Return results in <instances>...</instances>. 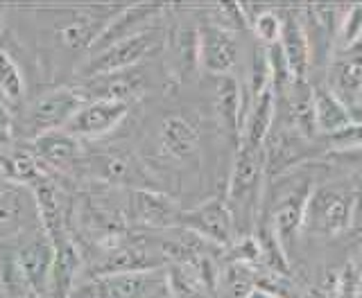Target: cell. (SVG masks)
Returning <instances> with one entry per match:
<instances>
[{
  "label": "cell",
  "instance_id": "obj_1",
  "mask_svg": "<svg viewBox=\"0 0 362 298\" xmlns=\"http://www.w3.org/2000/svg\"><path fill=\"white\" fill-rule=\"evenodd\" d=\"M124 5H77V7H45L52 16L50 28L45 32V48L48 56L45 64L57 59V52L62 56H79L93 48V43L111 18L122 11Z\"/></svg>",
  "mask_w": 362,
  "mask_h": 298
},
{
  "label": "cell",
  "instance_id": "obj_2",
  "mask_svg": "<svg viewBox=\"0 0 362 298\" xmlns=\"http://www.w3.org/2000/svg\"><path fill=\"white\" fill-rule=\"evenodd\" d=\"M358 190L339 183L313 186L305 201L303 231L322 237H333L349 231L358 222Z\"/></svg>",
  "mask_w": 362,
  "mask_h": 298
},
{
  "label": "cell",
  "instance_id": "obj_3",
  "mask_svg": "<svg viewBox=\"0 0 362 298\" xmlns=\"http://www.w3.org/2000/svg\"><path fill=\"white\" fill-rule=\"evenodd\" d=\"M165 39H168V32L152 25L139 34H134L129 39H122L105 50L86 56V59L77 66V75L82 79H90V77H100V75H109V73H118L134 66H141L147 56H152L154 52L165 48Z\"/></svg>",
  "mask_w": 362,
  "mask_h": 298
},
{
  "label": "cell",
  "instance_id": "obj_4",
  "mask_svg": "<svg viewBox=\"0 0 362 298\" xmlns=\"http://www.w3.org/2000/svg\"><path fill=\"white\" fill-rule=\"evenodd\" d=\"M84 102L86 100L77 86H54L45 93H39L23 109L25 111L23 116L25 136L34 141L43 133L64 129Z\"/></svg>",
  "mask_w": 362,
  "mask_h": 298
},
{
  "label": "cell",
  "instance_id": "obj_5",
  "mask_svg": "<svg viewBox=\"0 0 362 298\" xmlns=\"http://www.w3.org/2000/svg\"><path fill=\"white\" fill-rule=\"evenodd\" d=\"M71 298H173L168 287L165 269L111 273L95 276L73 290Z\"/></svg>",
  "mask_w": 362,
  "mask_h": 298
},
{
  "label": "cell",
  "instance_id": "obj_6",
  "mask_svg": "<svg viewBox=\"0 0 362 298\" xmlns=\"http://www.w3.org/2000/svg\"><path fill=\"white\" fill-rule=\"evenodd\" d=\"M181 228H188V231L220 249H229L238 237L235 217L229 203H226V197H215L204 201L197 208L184 210Z\"/></svg>",
  "mask_w": 362,
  "mask_h": 298
},
{
  "label": "cell",
  "instance_id": "obj_7",
  "mask_svg": "<svg viewBox=\"0 0 362 298\" xmlns=\"http://www.w3.org/2000/svg\"><path fill=\"white\" fill-rule=\"evenodd\" d=\"M84 169L109 186H139L136 190H145V186H150V174L143 163L132 152H122V149L84 152L82 172Z\"/></svg>",
  "mask_w": 362,
  "mask_h": 298
},
{
  "label": "cell",
  "instance_id": "obj_8",
  "mask_svg": "<svg viewBox=\"0 0 362 298\" xmlns=\"http://www.w3.org/2000/svg\"><path fill=\"white\" fill-rule=\"evenodd\" d=\"M77 88L84 100H109L132 105V102L141 100L150 88V71L141 64L127 68V71L82 79V84Z\"/></svg>",
  "mask_w": 362,
  "mask_h": 298
},
{
  "label": "cell",
  "instance_id": "obj_9",
  "mask_svg": "<svg viewBox=\"0 0 362 298\" xmlns=\"http://www.w3.org/2000/svg\"><path fill=\"white\" fill-rule=\"evenodd\" d=\"M240 56L235 32L218 20H199V66L213 77L231 75Z\"/></svg>",
  "mask_w": 362,
  "mask_h": 298
},
{
  "label": "cell",
  "instance_id": "obj_10",
  "mask_svg": "<svg viewBox=\"0 0 362 298\" xmlns=\"http://www.w3.org/2000/svg\"><path fill=\"white\" fill-rule=\"evenodd\" d=\"M127 116L129 105H122V102L86 100L64 127V131L75 136V138H102V136L118 129V124Z\"/></svg>",
  "mask_w": 362,
  "mask_h": 298
},
{
  "label": "cell",
  "instance_id": "obj_11",
  "mask_svg": "<svg viewBox=\"0 0 362 298\" xmlns=\"http://www.w3.org/2000/svg\"><path fill=\"white\" fill-rule=\"evenodd\" d=\"M281 11V52L286 56L288 68L292 79L297 82H308V73L313 68V48H310V39L308 32H305L303 18L299 9L292 7H283Z\"/></svg>",
  "mask_w": 362,
  "mask_h": 298
},
{
  "label": "cell",
  "instance_id": "obj_12",
  "mask_svg": "<svg viewBox=\"0 0 362 298\" xmlns=\"http://www.w3.org/2000/svg\"><path fill=\"white\" fill-rule=\"evenodd\" d=\"M313 186L310 183H299L297 188H290L283 197L276 201L274 213H272V233H274L279 246L290 254V249L297 242L299 233L303 231V213H305V201L310 197Z\"/></svg>",
  "mask_w": 362,
  "mask_h": 298
},
{
  "label": "cell",
  "instance_id": "obj_13",
  "mask_svg": "<svg viewBox=\"0 0 362 298\" xmlns=\"http://www.w3.org/2000/svg\"><path fill=\"white\" fill-rule=\"evenodd\" d=\"M326 86L346 107L362 100V43L331 54V61L326 66Z\"/></svg>",
  "mask_w": 362,
  "mask_h": 298
},
{
  "label": "cell",
  "instance_id": "obj_14",
  "mask_svg": "<svg viewBox=\"0 0 362 298\" xmlns=\"http://www.w3.org/2000/svg\"><path fill=\"white\" fill-rule=\"evenodd\" d=\"M158 147L170 158L181 163H195L199 158L202 133L186 113H168L158 122Z\"/></svg>",
  "mask_w": 362,
  "mask_h": 298
},
{
  "label": "cell",
  "instance_id": "obj_15",
  "mask_svg": "<svg viewBox=\"0 0 362 298\" xmlns=\"http://www.w3.org/2000/svg\"><path fill=\"white\" fill-rule=\"evenodd\" d=\"M32 152L37 154L39 163L54 167L59 174H79L84 165V149L79 145V138L64 129L34 138Z\"/></svg>",
  "mask_w": 362,
  "mask_h": 298
},
{
  "label": "cell",
  "instance_id": "obj_16",
  "mask_svg": "<svg viewBox=\"0 0 362 298\" xmlns=\"http://www.w3.org/2000/svg\"><path fill=\"white\" fill-rule=\"evenodd\" d=\"M165 11H168V7L158 5V3H152V5H124L122 11H118V14L111 18V23L105 28V32L98 37V41L93 43V48H90L88 56L109 48V45L118 43L122 39H129V37H134V34H139V32H143L147 28H152V20L156 16L165 14ZM84 59H86V56H84Z\"/></svg>",
  "mask_w": 362,
  "mask_h": 298
},
{
  "label": "cell",
  "instance_id": "obj_17",
  "mask_svg": "<svg viewBox=\"0 0 362 298\" xmlns=\"http://www.w3.org/2000/svg\"><path fill=\"white\" fill-rule=\"evenodd\" d=\"M132 215L141 226L154 228V231L179 228L184 220V210L175 203V199L152 188L132 192Z\"/></svg>",
  "mask_w": 362,
  "mask_h": 298
},
{
  "label": "cell",
  "instance_id": "obj_18",
  "mask_svg": "<svg viewBox=\"0 0 362 298\" xmlns=\"http://www.w3.org/2000/svg\"><path fill=\"white\" fill-rule=\"evenodd\" d=\"M168 52H170V68H173V77L177 82H188L195 77L199 66V23L197 25H186V23H177V25L168 32Z\"/></svg>",
  "mask_w": 362,
  "mask_h": 298
},
{
  "label": "cell",
  "instance_id": "obj_19",
  "mask_svg": "<svg viewBox=\"0 0 362 298\" xmlns=\"http://www.w3.org/2000/svg\"><path fill=\"white\" fill-rule=\"evenodd\" d=\"M54 258H57V251L48 233L37 235L21 249L18 262L28 278V285H32V292L43 294L48 290V285L52 282V273H54Z\"/></svg>",
  "mask_w": 362,
  "mask_h": 298
},
{
  "label": "cell",
  "instance_id": "obj_20",
  "mask_svg": "<svg viewBox=\"0 0 362 298\" xmlns=\"http://www.w3.org/2000/svg\"><path fill=\"white\" fill-rule=\"evenodd\" d=\"M213 111L218 113L222 129L231 136V141L240 143L245 111H243V90L240 82L233 75L215 77L213 86Z\"/></svg>",
  "mask_w": 362,
  "mask_h": 298
},
{
  "label": "cell",
  "instance_id": "obj_21",
  "mask_svg": "<svg viewBox=\"0 0 362 298\" xmlns=\"http://www.w3.org/2000/svg\"><path fill=\"white\" fill-rule=\"evenodd\" d=\"M32 197L16 186L0 188V235L16 237L25 233L28 224L32 222Z\"/></svg>",
  "mask_w": 362,
  "mask_h": 298
},
{
  "label": "cell",
  "instance_id": "obj_22",
  "mask_svg": "<svg viewBox=\"0 0 362 298\" xmlns=\"http://www.w3.org/2000/svg\"><path fill=\"white\" fill-rule=\"evenodd\" d=\"M313 111L317 133L324 138L351 124L349 107L326 84H313Z\"/></svg>",
  "mask_w": 362,
  "mask_h": 298
},
{
  "label": "cell",
  "instance_id": "obj_23",
  "mask_svg": "<svg viewBox=\"0 0 362 298\" xmlns=\"http://www.w3.org/2000/svg\"><path fill=\"white\" fill-rule=\"evenodd\" d=\"M256 285V265L231 260L220 271L218 282V298H247L254 292Z\"/></svg>",
  "mask_w": 362,
  "mask_h": 298
},
{
  "label": "cell",
  "instance_id": "obj_24",
  "mask_svg": "<svg viewBox=\"0 0 362 298\" xmlns=\"http://www.w3.org/2000/svg\"><path fill=\"white\" fill-rule=\"evenodd\" d=\"M25 77H23L21 66L5 48H0V100L7 107H23L25 105Z\"/></svg>",
  "mask_w": 362,
  "mask_h": 298
},
{
  "label": "cell",
  "instance_id": "obj_25",
  "mask_svg": "<svg viewBox=\"0 0 362 298\" xmlns=\"http://www.w3.org/2000/svg\"><path fill=\"white\" fill-rule=\"evenodd\" d=\"M3 167L9 179L21 183H34L43 172L39 167V158L32 149H16L14 154L3 158Z\"/></svg>",
  "mask_w": 362,
  "mask_h": 298
},
{
  "label": "cell",
  "instance_id": "obj_26",
  "mask_svg": "<svg viewBox=\"0 0 362 298\" xmlns=\"http://www.w3.org/2000/svg\"><path fill=\"white\" fill-rule=\"evenodd\" d=\"M337 50H349L362 43V5L342 7L337 28Z\"/></svg>",
  "mask_w": 362,
  "mask_h": 298
},
{
  "label": "cell",
  "instance_id": "obj_27",
  "mask_svg": "<svg viewBox=\"0 0 362 298\" xmlns=\"http://www.w3.org/2000/svg\"><path fill=\"white\" fill-rule=\"evenodd\" d=\"M252 30L258 37L260 43H265V48H272L281 41V30H283V23H281V11L279 9H258L256 16L252 18Z\"/></svg>",
  "mask_w": 362,
  "mask_h": 298
},
{
  "label": "cell",
  "instance_id": "obj_28",
  "mask_svg": "<svg viewBox=\"0 0 362 298\" xmlns=\"http://www.w3.org/2000/svg\"><path fill=\"white\" fill-rule=\"evenodd\" d=\"M324 145L328 152H349V149H358V147H362V127L356 122H351L349 127L339 129L337 133L326 136Z\"/></svg>",
  "mask_w": 362,
  "mask_h": 298
},
{
  "label": "cell",
  "instance_id": "obj_29",
  "mask_svg": "<svg viewBox=\"0 0 362 298\" xmlns=\"http://www.w3.org/2000/svg\"><path fill=\"white\" fill-rule=\"evenodd\" d=\"M324 158L333 160V163H337V165H354V167L362 169V147L349 149V152H328Z\"/></svg>",
  "mask_w": 362,
  "mask_h": 298
},
{
  "label": "cell",
  "instance_id": "obj_30",
  "mask_svg": "<svg viewBox=\"0 0 362 298\" xmlns=\"http://www.w3.org/2000/svg\"><path fill=\"white\" fill-rule=\"evenodd\" d=\"M14 136V120L9 116V107L0 100V145H9Z\"/></svg>",
  "mask_w": 362,
  "mask_h": 298
},
{
  "label": "cell",
  "instance_id": "obj_31",
  "mask_svg": "<svg viewBox=\"0 0 362 298\" xmlns=\"http://www.w3.org/2000/svg\"><path fill=\"white\" fill-rule=\"evenodd\" d=\"M346 265L356 271V276L362 280V237L358 239V244H356V249H354V256H351V260L346 262Z\"/></svg>",
  "mask_w": 362,
  "mask_h": 298
},
{
  "label": "cell",
  "instance_id": "obj_32",
  "mask_svg": "<svg viewBox=\"0 0 362 298\" xmlns=\"http://www.w3.org/2000/svg\"><path fill=\"white\" fill-rule=\"evenodd\" d=\"M247 298H283V296H279L274 290H267V287H263V285H258V287H254V292Z\"/></svg>",
  "mask_w": 362,
  "mask_h": 298
},
{
  "label": "cell",
  "instance_id": "obj_33",
  "mask_svg": "<svg viewBox=\"0 0 362 298\" xmlns=\"http://www.w3.org/2000/svg\"><path fill=\"white\" fill-rule=\"evenodd\" d=\"M349 113H351V122H356V124H360V127H362V100L356 102V105H351Z\"/></svg>",
  "mask_w": 362,
  "mask_h": 298
},
{
  "label": "cell",
  "instance_id": "obj_34",
  "mask_svg": "<svg viewBox=\"0 0 362 298\" xmlns=\"http://www.w3.org/2000/svg\"><path fill=\"white\" fill-rule=\"evenodd\" d=\"M360 205H358V224H362V194H358Z\"/></svg>",
  "mask_w": 362,
  "mask_h": 298
},
{
  "label": "cell",
  "instance_id": "obj_35",
  "mask_svg": "<svg viewBox=\"0 0 362 298\" xmlns=\"http://www.w3.org/2000/svg\"><path fill=\"white\" fill-rule=\"evenodd\" d=\"M360 292H362V287H360ZM360 296H362V294H360Z\"/></svg>",
  "mask_w": 362,
  "mask_h": 298
}]
</instances>
